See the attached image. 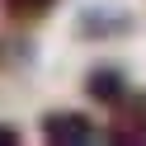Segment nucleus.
I'll list each match as a JSON object with an SVG mask.
<instances>
[{
	"instance_id": "nucleus-3",
	"label": "nucleus",
	"mask_w": 146,
	"mask_h": 146,
	"mask_svg": "<svg viewBox=\"0 0 146 146\" xmlns=\"http://www.w3.org/2000/svg\"><path fill=\"white\" fill-rule=\"evenodd\" d=\"M127 71L123 66H113V61H104V66H90V76H85V94L94 99V104H113V99H123L127 94Z\"/></svg>"
},
{
	"instance_id": "nucleus-1",
	"label": "nucleus",
	"mask_w": 146,
	"mask_h": 146,
	"mask_svg": "<svg viewBox=\"0 0 146 146\" xmlns=\"http://www.w3.org/2000/svg\"><path fill=\"white\" fill-rule=\"evenodd\" d=\"M108 141L118 146H146V94L141 90H127L123 99L108 104Z\"/></svg>"
},
{
	"instance_id": "nucleus-2",
	"label": "nucleus",
	"mask_w": 146,
	"mask_h": 146,
	"mask_svg": "<svg viewBox=\"0 0 146 146\" xmlns=\"http://www.w3.org/2000/svg\"><path fill=\"white\" fill-rule=\"evenodd\" d=\"M38 132H42V141H52V146H90V141L104 137V132L94 127V118H90V113H76V108L42 113Z\"/></svg>"
},
{
	"instance_id": "nucleus-6",
	"label": "nucleus",
	"mask_w": 146,
	"mask_h": 146,
	"mask_svg": "<svg viewBox=\"0 0 146 146\" xmlns=\"http://www.w3.org/2000/svg\"><path fill=\"white\" fill-rule=\"evenodd\" d=\"M0 146H19V127H5V123H0Z\"/></svg>"
},
{
	"instance_id": "nucleus-4",
	"label": "nucleus",
	"mask_w": 146,
	"mask_h": 146,
	"mask_svg": "<svg viewBox=\"0 0 146 146\" xmlns=\"http://www.w3.org/2000/svg\"><path fill=\"white\" fill-rule=\"evenodd\" d=\"M61 0H0V10H5V19L14 24H33V19H47L52 10H57Z\"/></svg>"
},
{
	"instance_id": "nucleus-5",
	"label": "nucleus",
	"mask_w": 146,
	"mask_h": 146,
	"mask_svg": "<svg viewBox=\"0 0 146 146\" xmlns=\"http://www.w3.org/2000/svg\"><path fill=\"white\" fill-rule=\"evenodd\" d=\"M127 29H132L127 14H118V19H108V14H85V19H80V38H108V33H127Z\"/></svg>"
}]
</instances>
